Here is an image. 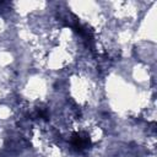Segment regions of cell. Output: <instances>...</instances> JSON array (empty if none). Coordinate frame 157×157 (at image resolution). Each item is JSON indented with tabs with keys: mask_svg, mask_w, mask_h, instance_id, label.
Masks as SVG:
<instances>
[{
	"mask_svg": "<svg viewBox=\"0 0 157 157\" xmlns=\"http://www.w3.org/2000/svg\"><path fill=\"white\" fill-rule=\"evenodd\" d=\"M90 145V137L83 132H75L72 135V146L77 150H83Z\"/></svg>",
	"mask_w": 157,
	"mask_h": 157,
	"instance_id": "1",
	"label": "cell"
}]
</instances>
